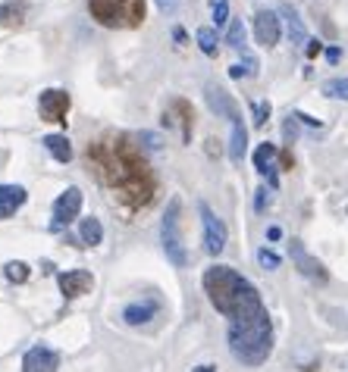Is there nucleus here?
<instances>
[{
	"label": "nucleus",
	"mask_w": 348,
	"mask_h": 372,
	"mask_svg": "<svg viewBox=\"0 0 348 372\" xmlns=\"http://www.w3.org/2000/svg\"><path fill=\"white\" fill-rule=\"evenodd\" d=\"M85 160H88L91 175L126 213H139L154 203L161 181H157L148 153L141 150V144L132 135H126V131L98 135L85 148Z\"/></svg>",
	"instance_id": "f257e3e1"
},
{
	"label": "nucleus",
	"mask_w": 348,
	"mask_h": 372,
	"mask_svg": "<svg viewBox=\"0 0 348 372\" xmlns=\"http://www.w3.org/2000/svg\"><path fill=\"white\" fill-rule=\"evenodd\" d=\"M201 284H204V294L214 304V310L223 313L229 323H242V319L267 313L264 301H260V291L232 266H220V263L207 266Z\"/></svg>",
	"instance_id": "f03ea898"
},
{
	"label": "nucleus",
	"mask_w": 348,
	"mask_h": 372,
	"mask_svg": "<svg viewBox=\"0 0 348 372\" xmlns=\"http://www.w3.org/2000/svg\"><path fill=\"white\" fill-rule=\"evenodd\" d=\"M226 344L242 366H260V363H267V356L273 354V319H270V313L242 319V323H229Z\"/></svg>",
	"instance_id": "7ed1b4c3"
},
{
	"label": "nucleus",
	"mask_w": 348,
	"mask_h": 372,
	"mask_svg": "<svg viewBox=\"0 0 348 372\" xmlns=\"http://www.w3.org/2000/svg\"><path fill=\"white\" fill-rule=\"evenodd\" d=\"M88 13L104 28H139L148 16V0H88Z\"/></svg>",
	"instance_id": "20e7f679"
},
{
	"label": "nucleus",
	"mask_w": 348,
	"mask_h": 372,
	"mask_svg": "<svg viewBox=\"0 0 348 372\" xmlns=\"http://www.w3.org/2000/svg\"><path fill=\"white\" fill-rule=\"evenodd\" d=\"M161 241H163V251L166 260L173 266H188V251H185V241H182V200L179 197H170L166 203V213L161 219Z\"/></svg>",
	"instance_id": "39448f33"
},
{
	"label": "nucleus",
	"mask_w": 348,
	"mask_h": 372,
	"mask_svg": "<svg viewBox=\"0 0 348 372\" xmlns=\"http://www.w3.org/2000/svg\"><path fill=\"white\" fill-rule=\"evenodd\" d=\"M69 91H63V88H47V91H41L38 97V116L45 122H57V126L66 128V119H69Z\"/></svg>",
	"instance_id": "423d86ee"
},
{
	"label": "nucleus",
	"mask_w": 348,
	"mask_h": 372,
	"mask_svg": "<svg viewBox=\"0 0 348 372\" xmlns=\"http://www.w3.org/2000/svg\"><path fill=\"white\" fill-rule=\"evenodd\" d=\"M198 213H201V225H204V251L210 257H220L223 247H226V225L204 200L198 203Z\"/></svg>",
	"instance_id": "0eeeda50"
},
{
	"label": "nucleus",
	"mask_w": 348,
	"mask_h": 372,
	"mask_svg": "<svg viewBox=\"0 0 348 372\" xmlns=\"http://www.w3.org/2000/svg\"><path fill=\"white\" fill-rule=\"evenodd\" d=\"M289 257H292L295 263V269L304 275V279H311V282H317V284H326L330 282V272H326V266L317 257H311L308 251H304V244L298 238H292L289 241Z\"/></svg>",
	"instance_id": "6e6552de"
},
{
	"label": "nucleus",
	"mask_w": 348,
	"mask_h": 372,
	"mask_svg": "<svg viewBox=\"0 0 348 372\" xmlns=\"http://www.w3.org/2000/svg\"><path fill=\"white\" fill-rule=\"evenodd\" d=\"M163 122L166 128L170 126H179V135H182V144H192V131H195V109L185 97H173L170 107L163 113Z\"/></svg>",
	"instance_id": "1a4fd4ad"
},
{
	"label": "nucleus",
	"mask_w": 348,
	"mask_h": 372,
	"mask_svg": "<svg viewBox=\"0 0 348 372\" xmlns=\"http://www.w3.org/2000/svg\"><path fill=\"white\" fill-rule=\"evenodd\" d=\"M79 213H82V191H79L76 185H69L66 191L54 200V222H50V229L60 232L63 225H69Z\"/></svg>",
	"instance_id": "9d476101"
},
{
	"label": "nucleus",
	"mask_w": 348,
	"mask_h": 372,
	"mask_svg": "<svg viewBox=\"0 0 348 372\" xmlns=\"http://www.w3.org/2000/svg\"><path fill=\"white\" fill-rule=\"evenodd\" d=\"M57 284H60V294L66 297V301H76V297L88 294L94 288V275L88 269H69V272L57 275Z\"/></svg>",
	"instance_id": "9b49d317"
},
{
	"label": "nucleus",
	"mask_w": 348,
	"mask_h": 372,
	"mask_svg": "<svg viewBox=\"0 0 348 372\" xmlns=\"http://www.w3.org/2000/svg\"><path fill=\"white\" fill-rule=\"evenodd\" d=\"M279 35H282V25H279V16L273 10H257L255 13V38L260 47H277L279 44Z\"/></svg>",
	"instance_id": "f8f14e48"
},
{
	"label": "nucleus",
	"mask_w": 348,
	"mask_h": 372,
	"mask_svg": "<svg viewBox=\"0 0 348 372\" xmlns=\"http://www.w3.org/2000/svg\"><path fill=\"white\" fill-rule=\"evenodd\" d=\"M57 366H60V354L47 344L28 347L23 356V372H57Z\"/></svg>",
	"instance_id": "ddd939ff"
},
{
	"label": "nucleus",
	"mask_w": 348,
	"mask_h": 372,
	"mask_svg": "<svg viewBox=\"0 0 348 372\" xmlns=\"http://www.w3.org/2000/svg\"><path fill=\"white\" fill-rule=\"evenodd\" d=\"M277 157H279V150H277V144H270V141H264L260 148L255 150V169L267 179V185L270 188H279V169H277Z\"/></svg>",
	"instance_id": "4468645a"
},
{
	"label": "nucleus",
	"mask_w": 348,
	"mask_h": 372,
	"mask_svg": "<svg viewBox=\"0 0 348 372\" xmlns=\"http://www.w3.org/2000/svg\"><path fill=\"white\" fill-rule=\"evenodd\" d=\"M204 97H207V107L214 109L216 116H223V119H229V122H232V119H238V116H242V113H238V104H236V100H232L229 94L223 91V88L216 85V82H207Z\"/></svg>",
	"instance_id": "2eb2a0df"
},
{
	"label": "nucleus",
	"mask_w": 348,
	"mask_h": 372,
	"mask_svg": "<svg viewBox=\"0 0 348 372\" xmlns=\"http://www.w3.org/2000/svg\"><path fill=\"white\" fill-rule=\"evenodd\" d=\"M161 313V301H135L122 306V323L126 325H148Z\"/></svg>",
	"instance_id": "dca6fc26"
},
{
	"label": "nucleus",
	"mask_w": 348,
	"mask_h": 372,
	"mask_svg": "<svg viewBox=\"0 0 348 372\" xmlns=\"http://www.w3.org/2000/svg\"><path fill=\"white\" fill-rule=\"evenodd\" d=\"M28 200L23 185H0V222L10 216H16V210Z\"/></svg>",
	"instance_id": "f3484780"
},
{
	"label": "nucleus",
	"mask_w": 348,
	"mask_h": 372,
	"mask_svg": "<svg viewBox=\"0 0 348 372\" xmlns=\"http://www.w3.org/2000/svg\"><path fill=\"white\" fill-rule=\"evenodd\" d=\"M28 16V0H4L0 4V25L4 28H23Z\"/></svg>",
	"instance_id": "a211bd4d"
},
{
	"label": "nucleus",
	"mask_w": 348,
	"mask_h": 372,
	"mask_svg": "<svg viewBox=\"0 0 348 372\" xmlns=\"http://www.w3.org/2000/svg\"><path fill=\"white\" fill-rule=\"evenodd\" d=\"M245 150H248V128H245L242 116L232 119V135H229V160L232 163H242Z\"/></svg>",
	"instance_id": "6ab92c4d"
},
{
	"label": "nucleus",
	"mask_w": 348,
	"mask_h": 372,
	"mask_svg": "<svg viewBox=\"0 0 348 372\" xmlns=\"http://www.w3.org/2000/svg\"><path fill=\"white\" fill-rule=\"evenodd\" d=\"M279 13L286 16L289 38H292V44H298V47H301L304 41H311V38H308V32H304V22H301L298 13H295V6H292V4H282V6H279Z\"/></svg>",
	"instance_id": "aec40b11"
},
{
	"label": "nucleus",
	"mask_w": 348,
	"mask_h": 372,
	"mask_svg": "<svg viewBox=\"0 0 348 372\" xmlns=\"http://www.w3.org/2000/svg\"><path fill=\"white\" fill-rule=\"evenodd\" d=\"M100 241H104V225H100L94 216H85V219H82V225H79V244H85V247H98Z\"/></svg>",
	"instance_id": "412c9836"
},
{
	"label": "nucleus",
	"mask_w": 348,
	"mask_h": 372,
	"mask_svg": "<svg viewBox=\"0 0 348 372\" xmlns=\"http://www.w3.org/2000/svg\"><path fill=\"white\" fill-rule=\"evenodd\" d=\"M41 144L50 150V157H54L57 163H69L72 160V144L66 141V135H45Z\"/></svg>",
	"instance_id": "4be33fe9"
},
{
	"label": "nucleus",
	"mask_w": 348,
	"mask_h": 372,
	"mask_svg": "<svg viewBox=\"0 0 348 372\" xmlns=\"http://www.w3.org/2000/svg\"><path fill=\"white\" fill-rule=\"evenodd\" d=\"M195 38H198V47H201V54H204V56H216V54H220V38H216V32L210 25H201Z\"/></svg>",
	"instance_id": "5701e85b"
},
{
	"label": "nucleus",
	"mask_w": 348,
	"mask_h": 372,
	"mask_svg": "<svg viewBox=\"0 0 348 372\" xmlns=\"http://www.w3.org/2000/svg\"><path fill=\"white\" fill-rule=\"evenodd\" d=\"M323 94L332 100H348V78H330V82H323Z\"/></svg>",
	"instance_id": "b1692460"
},
{
	"label": "nucleus",
	"mask_w": 348,
	"mask_h": 372,
	"mask_svg": "<svg viewBox=\"0 0 348 372\" xmlns=\"http://www.w3.org/2000/svg\"><path fill=\"white\" fill-rule=\"evenodd\" d=\"M4 275L10 282H16V284H23L25 279H28V263H23V260H10L4 266Z\"/></svg>",
	"instance_id": "393cba45"
},
{
	"label": "nucleus",
	"mask_w": 348,
	"mask_h": 372,
	"mask_svg": "<svg viewBox=\"0 0 348 372\" xmlns=\"http://www.w3.org/2000/svg\"><path fill=\"white\" fill-rule=\"evenodd\" d=\"M226 44H229V47H236V50L245 47V25H242V19H232V22H229V28H226Z\"/></svg>",
	"instance_id": "a878e982"
},
{
	"label": "nucleus",
	"mask_w": 348,
	"mask_h": 372,
	"mask_svg": "<svg viewBox=\"0 0 348 372\" xmlns=\"http://www.w3.org/2000/svg\"><path fill=\"white\" fill-rule=\"evenodd\" d=\"M210 19L214 25H229V0H210Z\"/></svg>",
	"instance_id": "bb28decb"
},
{
	"label": "nucleus",
	"mask_w": 348,
	"mask_h": 372,
	"mask_svg": "<svg viewBox=\"0 0 348 372\" xmlns=\"http://www.w3.org/2000/svg\"><path fill=\"white\" fill-rule=\"evenodd\" d=\"M257 60L255 56H245L242 63H236V66H229V76L232 78H245V76H257Z\"/></svg>",
	"instance_id": "cd10ccee"
},
{
	"label": "nucleus",
	"mask_w": 348,
	"mask_h": 372,
	"mask_svg": "<svg viewBox=\"0 0 348 372\" xmlns=\"http://www.w3.org/2000/svg\"><path fill=\"white\" fill-rule=\"evenodd\" d=\"M251 113H255V128H264V126H267V119H270V100L251 104Z\"/></svg>",
	"instance_id": "c85d7f7f"
},
{
	"label": "nucleus",
	"mask_w": 348,
	"mask_h": 372,
	"mask_svg": "<svg viewBox=\"0 0 348 372\" xmlns=\"http://www.w3.org/2000/svg\"><path fill=\"white\" fill-rule=\"evenodd\" d=\"M257 263L267 269V272H273V269H279V253H273V251H267V247H260V251H257Z\"/></svg>",
	"instance_id": "c756f323"
},
{
	"label": "nucleus",
	"mask_w": 348,
	"mask_h": 372,
	"mask_svg": "<svg viewBox=\"0 0 348 372\" xmlns=\"http://www.w3.org/2000/svg\"><path fill=\"white\" fill-rule=\"evenodd\" d=\"M295 122H298V119H295V116H289L286 126H282V135H286V141H289V144H292L295 138H298V126H295Z\"/></svg>",
	"instance_id": "7c9ffc66"
},
{
	"label": "nucleus",
	"mask_w": 348,
	"mask_h": 372,
	"mask_svg": "<svg viewBox=\"0 0 348 372\" xmlns=\"http://www.w3.org/2000/svg\"><path fill=\"white\" fill-rule=\"evenodd\" d=\"M139 144H144V148H151V150H157V148H161V138H157L154 131H141V135H139Z\"/></svg>",
	"instance_id": "2f4dec72"
},
{
	"label": "nucleus",
	"mask_w": 348,
	"mask_h": 372,
	"mask_svg": "<svg viewBox=\"0 0 348 372\" xmlns=\"http://www.w3.org/2000/svg\"><path fill=\"white\" fill-rule=\"evenodd\" d=\"M267 203H270V191H267V188H257V194H255V210L260 213V210H264Z\"/></svg>",
	"instance_id": "473e14b6"
},
{
	"label": "nucleus",
	"mask_w": 348,
	"mask_h": 372,
	"mask_svg": "<svg viewBox=\"0 0 348 372\" xmlns=\"http://www.w3.org/2000/svg\"><path fill=\"white\" fill-rule=\"evenodd\" d=\"M320 50H323V44L317 41V38H311L308 44H304V54H308V60H314V56L320 54Z\"/></svg>",
	"instance_id": "72a5a7b5"
},
{
	"label": "nucleus",
	"mask_w": 348,
	"mask_h": 372,
	"mask_svg": "<svg viewBox=\"0 0 348 372\" xmlns=\"http://www.w3.org/2000/svg\"><path fill=\"white\" fill-rule=\"evenodd\" d=\"M292 166H295L292 150H279V169H292Z\"/></svg>",
	"instance_id": "f704fd0d"
},
{
	"label": "nucleus",
	"mask_w": 348,
	"mask_h": 372,
	"mask_svg": "<svg viewBox=\"0 0 348 372\" xmlns=\"http://www.w3.org/2000/svg\"><path fill=\"white\" fill-rule=\"evenodd\" d=\"M154 4H157V10H161V13H176L179 0H154Z\"/></svg>",
	"instance_id": "c9c22d12"
},
{
	"label": "nucleus",
	"mask_w": 348,
	"mask_h": 372,
	"mask_svg": "<svg viewBox=\"0 0 348 372\" xmlns=\"http://www.w3.org/2000/svg\"><path fill=\"white\" fill-rule=\"evenodd\" d=\"M298 122H304V126H314V128H320V119H314V116H308V113H292Z\"/></svg>",
	"instance_id": "e433bc0d"
},
{
	"label": "nucleus",
	"mask_w": 348,
	"mask_h": 372,
	"mask_svg": "<svg viewBox=\"0 0 348 372\" xmlns=\"http://www.w3.org/2000/svg\"><path fill=\"white\" fill-rule=\"evenodd\" d=\"M173 41H176L179 47H182V44H188V35H185V28H182V25L173 28Z\"/></svg>",
	"instance_id": "4c0bfd02"
},
{
	"label": "nucleus",
	"mask_w": 348,
	"mask_h": 372,
	"mask_svg": "<svg viewBox=\"0 0 348 372\" xmlns=\"http://www.w3.org/2000/svg\"><path fill=\"white\" fill-rule=\"evenodd\" d=\"M323 54H326V60H330V63H339V60H342V50H339V47H326Z\"/></svg>",
	"instance_id": "58836bf2"
},
{
	"label": "nucleus",
	"mask_w": 348,
	"mask_h": 372,
	"mask_svg": "<svg viewBox=\"0 0 348 372\" xmlns=\"http://www.w3.org/2000/svg\"><path fill=\"white\" fill-rule=\"evenodd\" d=\"M267 238H270V241H279V238H282V229H279V225H270V229H267Z\"/></svg>",
	"instance_id": "ea45409f"
},
{
	"label": "nucleus",
	"mask_w": 348,
	"mask_h": 372,
	"mask_svg": "<svg viewBox=\"0 0 348 372\" xmlns=\"http://www.w3.org/2000/svg\"><path fill=\"white\" fill-rule=\"evenodd\" d=\"M192 372H216V366H214V363H204V366H195Z\"/></svg>",
	"instance_id": "a19ab883"
}]
</instances>
